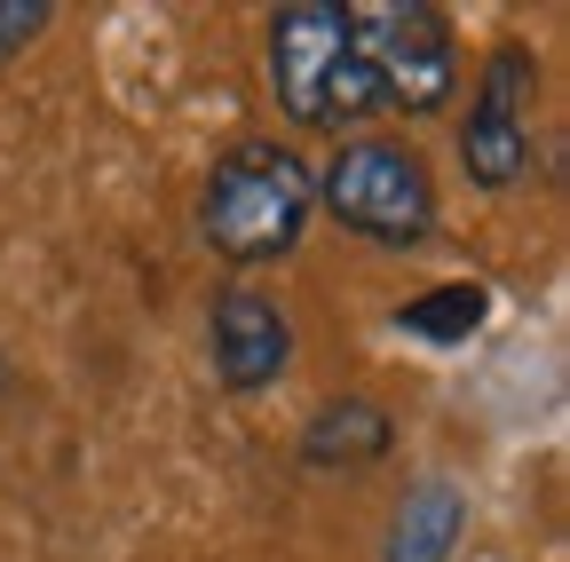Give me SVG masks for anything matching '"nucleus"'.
<instances>
[{
    "instance_id": "1",
    "label": "nucleus",
    "mask_w": 570,
    "mask_h": 562,
    "mask_svg": "<svg viewBox=\"0 0 570 562\" xmlns=\"http://www.w3.org/2000/svg\"><path fill=\"white\" fill-rule=\"evenodd\" d=\"M309 215H317V183H309L302 151H285V144H230L223 159L206 167L198 238L223 254L230 269L294 254L302 230H309Z\"/></svg>"
},
{
    "instance_id": "2",
    "label": "nucleus",
    "mask_w": 570,
    "mask_h": 562,
    "mask_svg": "<svg viewBox=\"0 0 570 562\" xmlns=\"http://www.w3.org/2000/svg\"><path fill=\"white\" fill-rule=\"evenodd\" d=\"M269 96L294 127H341L381 111V80L341 0H285L269 17Z\"/></svg>"
},
{
    "instance_id": "5",
    "label": "nucleus",
    "mask_w": 570,
    "mask_h": 562,
    "mask_svg": "<svg viewBox=\"0 0 570 562\" xmlns=\"http://www.w3.org/2000/svg\"><path fill=\"white\" fill-rule=\"evenodd\" d=\"M531 80H539V63H531L523 40H499L483 56V80H475L468 127H460V167H468L475 190H515L523 183V167H531V111H523Z\"/></svg>"
},
{
    "instance_id": "10",
    "label": "nucleus",
    "mask_w": 570,
    "mask_h": 562,
    "mask_svg": "<svg viewBox=\"0 0 570 562\" xmlns=\"http://www.w3.org/2000/svg\"><path fill=\"white\" fill-rule=\"evenodd\" d=\"M48 17H56V0H0V63L24 56L48 32Z\"/></svg>"
},
{
    "instance_id": "8",
    "label": "nucleus",
    "mask_w": 570,
    "mask_h": 562,
    "mask_svg": "<svg viewBox=\"0 0 570 562\" xmlns=\"http://www.w3.org/2000/svg\"><path fill=\"white\" fill-rule=\"evenodd\" d=\"M389 412L373 396H341L325 412H309V428H302V460L309 467H373L389 460Z\"/></svg>"
},
{
    "instance_id": "9",
    "label": "nucleus",
    "mask_w": 570,
    "mask_h": 562,
    "mask_svg": "<svg viewBox=\"0 0 570 562\" xmlns=\"http://www.w3.org/2000/svg\"><path fill=\"white\" fill-rule=\"evenodd\" d=\"M483 309H491V294H483V286H468V277H452V286L404 302V309H396V325H404V333H420V341H468V333L483 325Z\"/></svg>"
},
{
    "instance_id": "3",
    "label": "nucleus",
    "mask_w": 570,
    "mask_h": 562,
    "mask_svg": "<svg viewBox=\"0 0 570 562\" xmlns=\"http://www.w3.org/2000/svg\"><path fill=\"white\" fill-rule=\"evenodd\" d=\"M325 215L373 246H420L436 230V183H428V159L412 144H389V135H356V144L333 151L325 183Z\"/></svg>"
},
{
    "instance_id": "4",
    "label": "nucleus",
    "mask_w": 570,
    "mask_h": 562,
    "mask_svg": "<svg viewBox=\"0 0 570 562\" xmlns=\"http://www.w3.org/2000/svg\"><path fill=\"white\" fill-rule=\"evenodd\" d=\"M348 24H356V48H365L373 80H381V103H404V111H444L452 103L460 40H452L444 9L396 0V9H348Z\"/></svg>"
},
{
    "instance_id": "7",
    "label": "nucleus",
    "mask_w": 570,
    "mask_h": 562,
    "mask_svg": "<svg viewBox=\"0 0 570 562\" xmlns=\"http://www.w3.org/2000/svg\"><path fill=\"white\" fill-rule=\"evenodd\" d=\"M460 531H468V500H460V483L428 475V483H412L404 500H396L381 562H452Z\"/></svg>"
},
{
    "instance_id": "6",
    "label": "nucleus",
    "mask_w": 570,
    "mask_h": 562,
    "mask_svg": "<svg viewBox=\"0 0 570 562\" xmlns=\"http://www.w3.org/2000/svg\"><path fill=\"white\" fill-rule=\"evenodd\" d=\"M206 357H214V381L230 396H262L294 365V317L254 286H230L206 309Z\"/></svg>"
}]
</instances>
